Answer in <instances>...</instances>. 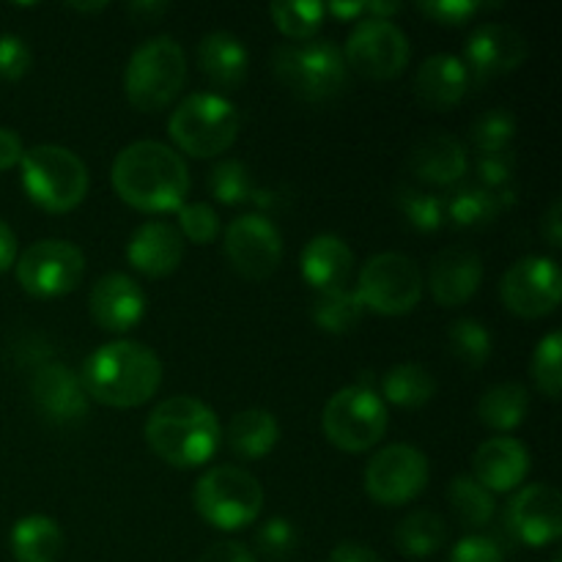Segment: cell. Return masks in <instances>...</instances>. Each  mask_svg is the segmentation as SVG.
<instances>
[{
  "mask_svg": "<svg viewBox=\"0 0 562 562\" xmlns=\"http://www.w3.org/2000/svg\"><path fill=\"white\" fill-rule=\"evenodd\" d=\"M448 562H505V552L494 538L467 536L456 543Z\"/></svg>",
  "mask_w": 562,
  "mask_h": 562,
  "instance_id": "cell-45",
  "label": "cell"
},
{
  "mask_svg": "<svg viewBox=\"0 0 562 562\" xmlns=\"http://www.w3.org/2000/svg\"><path fill=\"white\" fill-rule=\"evenodd\" d=\"M31 47L20 36H11V33L0 36V80H22L27 75V69H31Z\"/></svg>",
  "mask_w": 562,
  "mask_h": 562,
  "instance_id": "cell-44",
  "label": "cell"
},
{
  "mask_svg": "<svg viewBox=\"0 0 562 562\" xmlns=\"http://www.w3.org/2000/svg\"><path fill=\"white\" fill-rule=\"evenodd\" d=\"M382 395L393 406H401V409H420L437 395V379L426 366L398 362V366L384 373Z\"/></svg>",
  "mask_w": 562,
  "mask_h": 562,
  "instance_id": "cell-30",
  "label": "cell"
},
{
  "mask_svg": "<svg viewBox=\"0 0 562 562\" xmlns=\"http://www.w3.org/2000/svg\"><path fill=\"white\" fill-rule=\"evenodd\" d=\"M508 525L527 547H549L562 536V497L549 483L525 486L508 505Z\"/></svg>",
  "mask_w": 562,
  "mask_h": 562,
  "instance_id": "cell-17",
  "label": "cell"
},
{
  "mask_svg": "<svg viewBox=\"0 0 562 562\" xmlns=\"http://www.w3.org/2000/svg\"><path fill=\"white\" fill-rule=\"evenodd\" d=\"M530 412V395L521 384L503 382L488 387L477 401V417L492 431H514Z\"/></svg>",
  "mask_w": 562,
  "mask_h": 562,
  "instance_id": "cell-29",
  "label": "cell"
},
{
  "mask_svg": "<svg viewBox=\"0 0 562 562\" xmlns=\"http://www.w3.org/2000/svg\"><path fill=\"white\" fill-rule=\"evenodd\" d=\"M274 27L291 42H311L324 25L327 9L316 0H294V3H272L269 5Z\"/></svg>",
  "mask_w": 562,
  "mask_h": 562,
  "instance_id": "cell-35",
  "label": "cell"
},
{
  "mask_svg": "<svg viewBox=\"0 0 562 562\" xmlns=\"http://www.w3.org/2000/svg\"><path fill=\"white\" fill-rule=\"evenodd\" d=\"M362 313L366 307L351 289L322 291L313 302V322L329 335L351 333L362 322Z\"/></svg>",
  "mask_w": 562,
  "mask_h": 562,
  "instance_id": "cell-34",
  "label": "cell"
},
{
  "mask_svg": "<svg viewBox=\"0 0 562 562\" xmlns=\"http://www.w3.org/2000/svg\"><path fill=\"white\" fill-rule=\"evenodd\" d=\"M483 283V261L472 247H448L439 252L428 272V285L437 305L461 307Z\"/></svg>",
  "mask_w": 562,
  "mask_h": 562,
  "instance_id": "cell-20",
  "label": "cell"
},
{
  "mask_svg": "<svg viewBox=\"0 0 562 562\" xmlns=\"http://www.w3.org/2000/svg\"><path fill=\"white\" fill-rule=\"evenodd\" d=\"M448 344L456 360L467 368H483L492 357V333L475 318H459L450 324Z\"/></svg>",
  "mask_w": 562,
  "mask_h": 562,
  "instance_id": "cell-36",
  "label": "cell"
},
{
  "mask_svg": "<svg viewBox=\"0 0 562 562\" xmlns=\"http://www.w3.org/2000/svg\"><path fill=\"white\" fill-rule=\"evenodd\" d=\"M560 357H562V335L549 333L547 338L536 346V355H532V362H530L532 382H536V387L552 401L560 398V390H562Z\"/></svg>",
  "mask_w": 562,
  "mask_h": 562,
  "instance_id": "cell-40",
  "label": "cell"
},
{
  "mask_svg": "<svg viewBox=\"0 0 562 562\" xmlns=\"http://www.w3.org/2000/svg\"><path fill=\"white\" fill-rule=\"evenodd\" d=\"M409 170L423 184L453 187L470 170V157L459 137L448 135V132H431L412 148Z\"/></svg>",
  "mask_w": 562,
  "mask_h": 562,
  "instance_id": "cell-23",
  "label": "cell"
},
{
  "mask_svg": "<svg viewBox=\"0 0 562 562\" xmlns=\"http://www.w3.org/2000/svg\"><path fill=\"white\" fill-rule=\"evenodd\" d=\"M442 203L445 220H450L456 228H486L503 212L497 192H488L483 187H459Z\"/></svg>",
  "mask_w": 562,
  "mask_h": 562,
  "instance_id": "cell-33",
  "label": "cell"
},
{
  "mask_svg": "<svg viewBox=\"0 0 562 562\" xmlns=\"http://www.w3.org/2000/svg\"><path fill=\"white\" fill-rule=\"evenodd\" d=\"M448 541V525L434 510H415L395 527V547L406 558H431Z\"/></svg>",
  "mask_w": 562,
  "mask_h": 562,
  "instance_id": "cell-31",
  "label": "cell"
},
{
  "mask_svg": "<svg viewBox=\"0 0 562 562\" xmlns=\"http://www.w3.org/2000/svg\"><path fill=\"white\" fill-rule=\"evenodd\" d=\"M527 55H530V47H527L525 33L503 22H483L467 38L464 66L470 69V77L488 80V77L519 69Z\"/></svg>",
  "mask_w": 562,
  "mask_h": 562,
  "instance_id": "cell-16",
  "label": "cell"
},
{
  "mask_svg": "<svg viewBox=\"0 0 562 562\" xmlns=\"http://www.w3.org/2000/svg\"><path fill=\"white\" fill-rule=\"evenodd\" d=\"M184 245L187 241L181 239L176 225L165 223V220H151L132 234L130 245H126V261L146 278H168L179 269L181 258H184Z\"/></svg>",
  "mask_w": 562,
  "mask_h": 562,
  "instance_id": "cell-21",
  "label": "cell"
},
{
  "mask_svg": "<svg viewBox=\"0 0 562 562\" xmlns=\"http://www.w3.org/2000/svg\"><path fill=\"white\" fill-rule=\"evenodd\" d=\"M296 543H300V532L283 516H274V519L263 521L256 532V549L267 560H285L294 552Z\"/></svg>",
  "mask_w": 562,
  "mask_h": 562,
  "instance_id": "cell-42",
  "label": "cell"
},
{
  "mask_svg": "<svg viewBox=\"0 0 562 562\" xmlns=\"http://www.w3.org/2000/svg\"><path fill=\"white\" fill-rule=\"evenodd\" d=\"M195 510L206 525L217 527L223 532H236L250 527L261 516L263 488L241 467H212L203 472L195 483Z\"/></svg>",
  "mask_w": 562,
  "mask_h": 562,
  "instance_id": "cell-8",
  "label": "cell"
},
{
  "mask_svg": "<svg viewBox=\"0 0 562 562\" xmlns=\"http://www.w3.org/2000/svg\"><path fill=\"white\" fill-rule=\"evenodd\" d=\"M209 192L217 198L220 203L225 206H239V203L250 201L252 198V179H250V170H247L245 162L239 159H223L212 168L209 173Z\"/></svg>",
  "mask_w": 562,
  "mask_h": 562,
  "instance_id": "cell-38",
  "label": "cell"
},
{
  "mask_svg": "<svg viewBox=\"0 0 562 562\" xmlns=\"http://www.w3.org/2000/svg\"><path fill=\"white\" fill-rule=\"evenodd\" d=\"M272 71L294 97L305 102H327L349 86L344 49L329 38L283 44L274 49Z\"/></svg>",
  "mask_w": 562,
  "mask_h": 562,
  "instance_id": "cell-4",
  "label": "cell"
},
{
  "mask_svg": "<svg viewBox=\"0 0 562 562\" xmlns=\"http://www.w3.org/2000/svg\"><path fill=\"white\" fill-rule=\"evenodd\" d=\"M324 434L344 453H366L387 431V406L371 387L351 384L327 401L322 415Z\"/></svg>",
  "mask_w": 562,
  "mask_h": 562,
  "instance_id": "cell-9",
  "label": "cell"
},
{
  "mask_svg": "<svg viewBox=\"0 0 562 562\" xmlns=\"http://www.w3.org/2000/svg\"><path fill=\"white\" fill-rule=\"evenodd\" d=\"M448 503L456 519L467 530H481L494 519V494L483 488L472 475H459L448 483Z\"/></svg>",
  "mask_w": 562,
  "mask_h": 562,
  "instance_id": "cell-32",
  "label": "cell"
},
{
  "mask_svg": "<svg viewBox=\"0 0 562 562\" xmlns=\"http://www.w3.org/2000/svg\"><path fill=\"white\" fill-rule=\"evenodd\" d=\"M198 66L217 88H239L250 71V55L234 33H206L198 44Z\"/></svg>",
  "mask_w": 562,
  "mask_h": 562,
  "instance_id": "cell-26",
  "label": "cell"
},
{
  "mask_svg": "<svg viewBox=\"0 0 562 562\" xmlns=\"http://www.w3.org/2000/svg\"><path fill=\"white\" fill-rule=\"evenodd\" d=\"M16 263V236L9 228V223L0 220V274L9 272Z\"/></svg>",
  "mask_w": 562,
  "mask_h": 562,
  "instance_id": "cell-51",
  "label": "cell"
},
{
  "mask_svg": "<svg viewBox=\"0 0 562 562\" xmlns=\"http://www.w3.org/2000/svg\"><path fill=\"white\" fill-rule=\"evenodd\" d=\"M470 69L456 55H431L423 60L415 77V93L426 108L445 110L456 108L470 91Z\"/></svg>",
  "mask_w": 562,
  "mask_h": 562,
  "instance_id": "cell-24",
  "label": "cell"
},
{
  "mask_svg": "<svg viewBox=\"0 0 562 562\" xmlns=\"http://www.w3.org/2000/svg\"><path fill=\"white\" fill-rule=\"evenodd\" d=\"M401 11V3H366V14L373 20H390Z\"/></svg>",
  "mask_w": 562,
  "mask_h": 562,
  "instance_id": "cell-54",
  "label": "cell"
},
{
  "mask_svg": "<svg viewBox=\"0 0 562 562\" xmlns=\"http://www.w3.org/2000/svg\"><path fill=\"white\" fill-rule=\"evenodd\" d=\"M225 439H228V448L239 459H267L274 450V445H278L280 426L272 412L252 406V409H241L239 415L231 417Z\"/></svg>",
  "mask_w": 562,
  "mask_h": 562,
  "instance_id": "cell-27",
  "label": "cell"
},
{
  "mask_svg": "<svg viewBox=\"0 0 562 562\" xmlns=\"http://www.w3.org/2000/svg\"><path fill=\"white\" fill-rule=\"evenodd\" d=\"M198 562H258V560L241 541H217L201 554V560Z\"/></svg>",
  "mask_w": 562,
  "mask_h": 562,
  "instance_id": "cell-47",
  "label": "cell"
},
{
  "mask_svg": "<svg viewBox=\"0 0 562 562\" xmlns=\"http://www.w3.org/2000/svg\"><path fill=\"white\" fill-rule=\"evenodd\" d=\"M239 110L220 93H192L181 99L168 121L170 140L176 148L195 159L220 157L239 137Z\"/></svg>",
  "mask_w": 562,
  "mask_h": 562,
  "instance_id": "cell-6",
  "label": "cell"
},
{
  "mask_svg": "<svg viewBox=\"0 0 562 562\" xmlns=\"http://www.w3.org/2000/svg\"><path fill=\"white\" fill-rule=\"evenodd\" d=\"M91 318L104 333H126L137 327L146 313V294L140 283L124 272H110L93 283L88 296Z\"/></svg>",
  "mask_w": 562,
  "mask_h": 562,
  "instance_id": "cell-19",
  "label": "cell"
},
{
  "mask_svg": "<svg viewBox=\"0 0 562 562\" xmlns=\"http://www.w3.org/2000/svg\"><path fill=\"white\" fill-rule=\"evenodd\" d=\"M22 154H25V148H22L20 135L14 130L0 126V170H11L14 165H20Z\"/></svg>",
  "mask_w": 562,
  "mask_h": 562,
  "instance_id": "cell-49",
  "label": "cell"
},
{
  "mask_svg": "<svg viewBox=\"0 0 562 562\" xmlns=\"http://www.w3.org/2000/svg\"><path fill=\"white\" fill-rule=\"evenodd\" d=\"M417 9H420L428 20L437 22V25L461 27L467 25L472 16L481 14L483 3L481 0H423V3H417Z\"/></svg>",
  "mask_w": 562,
  "mask_h": 562,
  "instance_id": "cell-43",
  "label": "cell"
},
{
  "mask_svg": "<svg viewBox=\"0 0 562 562\" xmlns=\"http://www.w3.org/2000/svg\"><path fill=\"white\" fill-rule=\"evenodd\" d=\"M16 283L36 300L66 296L80 285L86 256L66 239H42L16 256Z\"/></svg>",
  "mask_w": 562,
  "mask_h": 562,
  "instance_id": "cell-11",
  "label": "cell"
},
{
  "mask_svg": "<svg viewBox=\"0 0 562 562\" xmlns=\"http://www.w3.org/2000/svg\"><path fill=\"white\" fill-rule=\"evenodd\" d=\"M327 562H384L379 558V552H373L371 547L366 543H357V541H344L333 549Z\"/></svg>",
  "mask_w": 562,
  "mask_h": 562,
  "instance_id": "cell-48",
  "label": "cell"
},
{
  "mask_svg": "<svg viewBox=\"0 0 562 562\" xmlns=\"http://www.w3.org/2000/svg\"><path fill=\"white\" fill-rule=\"evenodd\" d=\"M514 168L516 159L510 157V151L503 154H486V157L477 159V176H481V187L483 190H505L514 179Z\"/></svg>",
  "mask_w": 562,
  "mask_h": 562,
  "instance_id": "cell-46",
  "label": "cell"
},
{
  "mask_svg": "<svg viewBox=\"0 0 562 562\" xmlns=\"http://www.w3.org/2000/svg\"><path fill=\"white\" fill-rule=\"evenodd\" d=\"M398 206L406 223L420 231V234H434V231L442 228L445 203L439 195L415 190V187H404V190H398Z\"/></svg>",
  "mask_w": 562,
  "mask_h": 562,
  "instance_id": "cell-39",
  "label": "cell"
},
{
  "mask_svg": "<svg viewBox=\"0 0 562 562\" xmlns=\"http://www.w3.org/2000/svg\"><path fill=\"white\" fill-rule=\"evenodd\" d=\"M179 234L192 245H212L220 234V217L209 203H184L179 209Z\"/></svg>",
  "mask_w": 562,
  "mask_h": 562,
  "instance_id": "cell-41",
  "label": "cell"
},
{
  "mask_svg": "<svg viewBox=\"0 0 562 562\" xmlns=\"http://www.w3.org/2000/svg\"><path fill=\"white\" fill-rule=\"evenodd\" d=\"M9 543L16 562H58L64 554V530L49 516H25L14 525Z\"/></svg>",
  "mask_w": 562,
  "mask_h": 562,
  "instance_id": "cell-28",
  "label": "cell"
},
{
  "mask_svg": "<svg viewBox=\"0 0 562 562\" xmlns=\"http://www.w3.org/2000/svg\"><path fill=\"white\" fill-rule=\"evenodd\" d=\"M324 9L329 11L333 16H338V20H357L360 14H366V3H324Z\"/></svg>",
  "mask_w": 562,
  "mask_h": 562,
  "instance_id": "cell-53",
  "label": "cell"
},
{
  "mask_svg": "<svg viewBox=\"0 0 562 562\" xmlns=\"http://www.w3.org/2000/svg\"><path fill=\"white\" fill-rule=\"evenodd\" d=\"M503 305L514 316L543 318L554 313L562 300L560 263L547 256H527L516 261L499 283Z\"/></svg>",
  "mask_w": 562,
  "mask_h": 562,
  "instance_id": "cell-14",
  "label": "cell"
},
{
  "mask_svg": "<svg viewBox=\"0 0 562 562\" xmlns=\"http://www.w3.org/2000/svg\"><path fill=\"white\" fill-rule=\"evenodd\" d=\"M88 398L113 409H135L151 401L162 384V360L137 340H113L93 351L80 373Z\"/></svg>",
  "mask_w": 562,
  "mask_h": 562,
  "instance_id": "cell-2",
  "label": "cell"
},
{
  "mask_svg": "<svg viewBox=\"0 0 562 562\" xmlns=\"http://www.w3.org/2000/svg\"><path fill=\"white\" fill-rule=\"evenodd\" d=\"M516 135V119L510 110L505 108H494L486 110V113L477 115L472 121L470 137L475 143V148L481 151V157L486 154H503L510 151V140Z\"/></svg>",
  "mask_w": 562,
  "mask_h": 562,
  "instance_id": "cell-37",
  "label": "cell"
},
{
  "mask_svg": "<svg viewBox=\"0 0 562 562\" xmlns=\"http://www.w3.org/2000/svg\"><path fill=\"white\" fill-rule=\"evenodd\" d=\"M168 11V3H157V0H137V3L130 5V14L135 16V22H157L159 14Z\"/></svg>",
  "mask_w": 562,
  "mask_h": 562,
  "instance_id": "cell-52",
  "label": "cell"
},
{
  "mask_svg": "<svg viewBox=\"0 0 562 562\" xmlns=\"http://www.w3.org/2000/svg\"><path fill=\"white\" fill-rule=\"evenodd\" d=\"M344 58L349 69L368 80H393L409 64L412 47L406 33L393 20L366 16L346 38Z\"/></svg>",
  "mask_w": 562,
  "mask_h": 562,
  "instance_id": "cell-12",
  "label": "cell"
},
{
  "mask_svg": "<svg viewBox=\"0 0 562 562\" xmlns=\"http://www.w3.org/2000/svg\"><path fill=\"white\" fill-rule=\"evenodd\" d=\"M423 289L426 283L415 258L404 252H379L362 267L355 294L366 311L379 316H404L420 305Z\"/></svg>",
  "mask_w": 562,
  "mask_h": 562,
  "instance_id": "cell-10",
  "label": "cell"
},
{
  "mask_svg": "<svg viewBox=\"0 0 562 562\" xmlns=\"http://www.w3.org/2000/svg\"><path fill=\"white\" fill-rule=\"evenodd\" d=\"M110 181L121 201L148 214L179 212L190 192L184 157L159 140H137L121 148Z\"/></svg>",
  "mask_w": 562,
  "mask_h": 562,
  "instance_id": "cell-1",
  "label": "cell"
},
{
  "mask_svg": "<svg viewBox=\"0 0 562 562\" xmlns=\"http://www.w3.org/2000/svg\"><path fill=\"white\" fill-rule=\"evenodd\" d=\"M530 472V453L514 437L486 439L472 456V477L492 494L514 492Z\"/></svg>",
  "mask_w": 562,
  "mask_h": 562,
  "instance_id": "cell-22",
  "label": "cell"
},
{
  "mask_svg": "<svg viewBox=\"0 0 562 562\" xmlns=\"http://www.w3.org/2000/svg\"><path fill=\"white\" fill-rule=\"evenodd\" d=\"M225 258L247 280H267L283 261V236L263 214H241L223 234Z\"/></svg>",
  "mask_w": 562,
  "mask_h": 562,
  "instance_id": "cell-15",
  "label": "cell"
},
{
  "mask_svg": "<svg viewBox=\"0 0 562 562\" xmlns=\"http://www.w3.org/2000/svg\"><path fill=\"white\" fill-rule=\"evenodd\" d=\"M31 395L36 409L49 423L69 426L88 415V393L80 376L64 362H47L31 376Z\"/></svg>",
  "mask_w": 562,
  "mask_h": 562,
  "instance_id": "cell-18",
  "label": "cell"
},
{
  "mask_svg": "<svg viewBox=\"0 0 562 562\" xmlns=\"http://www.w3.org/2000/svg\"><path fill=\"white\" fill-rule=\"evenodd\" d=\"M431 467L423 450L412 445H387L366 467V492L373 503L401 508L420 497L428 486Z\"/></svg>",
  "mask_w": 562,
  "mask_h": 562,
  "instance_id": "cell-13",
  "label": "cell"
},
{
  "mask_svg": "<svg viewBox=\"0 0 562 562\" xmlns=\"http://www.w3.org/2000/svg\"><path fill=\"white\" fill-rule=\"evenodd\" d=\"M22 187L38 209L66 214L80 206L88 195V168L71 148L42 143L22 154Z\"/></svg>",
  "mask_w": 562,
  "mask_h": 562,
  "instance_id": "cell-5",
  "label": "cell"
},
{
  "mask_svg": "<svg viewBox=\"0 0 562 562\" xmlns=\"http://www.w3.org/2000/svg\"><path fill=\"white\" fill-rule=\"evenodd\" d=\"M355 269V252L340 236L318 234L302 250V278L322 291L346 289Z\"/></svg>",
  "mask_w": 562,
  "mask_h": 562,
  "instance_id": "cell-25",
  "label": "cell"
},
{
  "mask_svg": "<svg viewBox=\"0 0 562 562\" xmlns=\"http://www.w3.org/2000/svg\"><path fill=\"white\" fill-rule=\"evenodd\" d=\"M541 236L549 247H562V203L554 201L541 220Z\"/></svg>",
  "mask_w": 562,
  "mask_h": 562,
  "instance_id": "cell-50",
  "label": "cell"
},
{
  "mask_svg": "<svg viewBox=\"0 0 562 562\" xmlns=\"http://www.w3.org/2000/svg\"><path fill=\"white\" fill-rule=\"evenodd\" d=\"M187 80V55L181 44L170 36L148 38L132 53L124 71L126 99L140 113L165 110Z\"/></svg>",
  "mask_w": 562,
  "mask_h": 562,
  "instance_id": "cell-7",
  "label": "cell"
},
{
  "mask_svg": "<svg viewBox=\"0 0 562 562\" xmlns=\"http://www.w3.org/2000/svg\"><path fill=\"white\" fill-rule=\"evenodd\" d=\"M223 428L212 406L192 395H173L151 409L146 420V442L165 464L195 470L217 453Z\"/></svg>",
  "mask_w": 562,
  "mask_h": 562,
  "instance_id": "cell-3",
  "label": "cell"
}]
</instances>
